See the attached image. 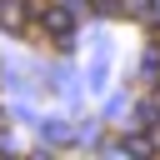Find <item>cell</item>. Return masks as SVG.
<instances>
[{"instance_id":"6da1fadb","label":"cell","mask_w":160,"mask_h":160,"mask_svg":"<svg viewBox=\"0 0 160 160\" xmlns=\"http://www.w3.org/2000/svg\"><path fill=\"white\" fill-rule=\"evenodd\" d=\"M40 30H45L55 45H65V40L75 35V15H70L65 5H40Z\"/></svg>"}]
</instances>
